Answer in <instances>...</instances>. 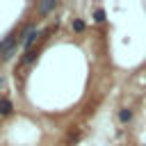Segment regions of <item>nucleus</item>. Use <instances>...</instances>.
<instances>
[{
  "mask_svg": "<svg viewBox=\"0 0 146 146\" xmlns=\"http://www.w3.org/2000/svg\"><path fill=\"white\" fill-rule=\"evenodd\" d=\"M18 41H21V36H18V32H9L2 41H0V59H9V55H14V50H16V46H18Z\"/></svg>",
  "mask_w": 146,
  "mask_h": 146,
  "instance_id": "obj_1",
  "label": "nucleus"
},
{
  "mask_svg": "<svg viewBox=\"0 0 146 146\" xmlns=\"http://www.w3.org/2000/svg\"><path fill=\"white\" fill-rule=\"evenodd\" d=\"M41 36H43V30H34V32H32V34H30V36L23 41V50H25V52L34 50V46L39 43V39H41Z\"/></svg>",
  "mask_w": 146,
  "mask_h": 146,
  "instance_id": "obj_2",
  "label": "nucleus"
},
{
  "mask_svg": "<svg viewBox=\"0 0 146 146\" xmlns=\"http://www.w3.org/2000/svg\"><path fill=\"white\" fill-rule=\"evenodd\" d=\"M55 9H57V0H41V2L36 5V14H39V16H46V14L55 11Z\"/></svg>",
  "mask_w": 146,
  "mask_h": 146,
  "instance_id": "obj_3",
  "label": "nucleus"
},
{
  "mask_svg": "<svg viewBox=\"0 0 146 146\" xmlns=\"http://www.w3.org/2000/svg\"><path fill=\"white\" fill-rule=\"evenodd\" d=\"M14 114V103L9 96H0V116H11Z\"/></svg>",
  "mask_w": 146,
  "mask_h": 146,
  "instance_id": "obj_4",
  "label": "nucleus"
},
{
  "mask_svg": "<svg viewBox=\"0 0 146 146\" xmlns=\"http://www.w3.org/2000/svg\"><path fill=\"white\" fill-rule=\"evenodd\" d=\"M39 52H41V48H34V50L25 52V55H23V59H21V64H32V62L39 57Z\"/></svg>",
  "mask_w": 146,
  "mask_h": 146,
  "instance_id": "obj_5",
  "label": "nucleus"
},
{
  "mask_svg": "<svg viewBox=\"0 0 146 146\" xmlns=\"http://www.w3.org/2000/svg\"><path fill=\"white\" fill-rule=\"evenodd\" d=\"M71 27H73V32H75V34H82V32L87 30V23H84L82 18H73V23H71Z\"/></svg>",
  "mask_w": 146,
  "mask_h": 146,
  "instance_id": "obj_6",
  "label": "nucleus"
},
{
  "mask_svg": "<svg viewBox=\"0 0 146 146\" xmlns=\"http://www.w3.org/2000/svg\"><path fill=\"white\" fill-rule=\"evenodd\" d=\"M119 121H121V123H130V121H132V110H130V107L119 110Z\"/></svg>",
  "mask_w": 146,
  "mask_h": 146,
  "instance_id": "obj_7",
  "label": "nucleus"
},
{
  "mask_svg": "<svg viewBox=\"0 0 146 146\" xmlns=\"http://www.w3.org/2000/svg\"><path fill=\"white\" fill-rule=\"evenodd\" d=\"M94 21H96V23H105V21H107V14H105L103 7H96V9H94Z\"/></svg>",
  "mask_w": 146,
  "mask_h": 146,
  "instance_id": "obj_8",
  "label": "nucleus"
},
{
  "mask_svg": "<svg viewBox=\"0 0 146 146\" xmlns=\"http://www.w3.org/2000/svg\"><path fill=\"white\" fill-rule=\"evenodd\" d=\"M144 146H146V144H144Z\"/></svg>",
  "mask_w": 146,
  "mask_h": 146,
  "instance_id": "obj_9",
  "label": "nucleus"
}]
</instances>
